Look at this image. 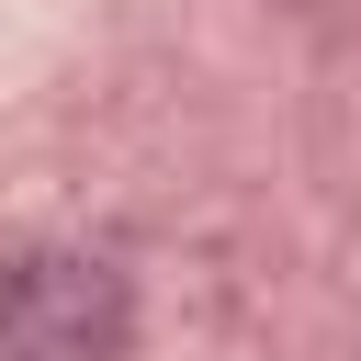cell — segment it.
Instances as JSON below:
<instances>
[{
	"label": "cell",
	"mask_w": 361,
	"mask_h": 361,
	"mask_svg": "<svg viewBox=\"0 0 361 361\" xmlns=\"http://www.w3.org/2000/svg\"><path fill=\"white\" fill-rule=\"evenodd\" d=\"M124 282L102 259H11L0 271V361H113Z\"/></svg>",
	"instance_id": "6da1fadb"
}]
</instances>
